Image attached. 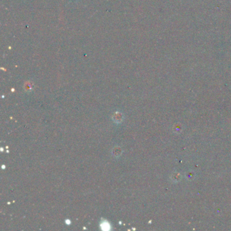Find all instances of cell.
I'll return each mask as SVG.
<instances>
[{"instance_id": "obj_1", "label": "cell", "mask_w": 231, "mask_h": 231, "mask_svg": "<svg viewBox=\"0 0 231 231\" xmlns=\"http://www.w3.org/2000/svg\"><path fill=\"white\" fill-rule=\"evenodd\" d=\"M100 226L102 227V230H110V225H109V224L108 223V222H103Z\"/></svg>"}]
</instances>
